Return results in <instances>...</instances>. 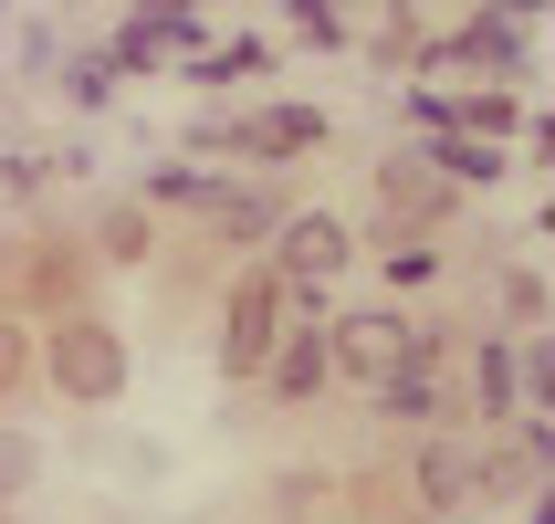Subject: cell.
<instances>
[{"label": "cell", "instance_id": "5b68a950", "mask_svg": "<svg viewBox=\"0 0 555 524\" xmlns=\"http://www.w3.org/2000/svg\"><path fill=\"white\" fill-rule=\"evenodd\" d=\"M262 388H273L283 409H305V399H325L336 388V357H325V315H283V336H273V357H262Z\"/></svg>", "mask_w": 555, "mask_h": 524}, {"label": "cell", "instance_id": "ba28073f", "mask_svg": "<svg viewBox=\"0 0 555 524\" xmlns=\"http://www.w3.org/2000/svg\"><path fill=\"white\" fill-rule=\"evenodd\" d=\"M273 231H283V263H273L283 283H336L346 263H357L346 220H325V210H273Z\"/></svg>", "mask_w": 555, "mask_h": 524}, {"label": "cell", "instance_id": "d6986e66", "mask_svg": "<svg viewBox=\"0 0 555 524\" xmlns=\"http://www.w3.org/2000/svg\"><path fill=\"white\" fill-rule=\"evenodd\" d=\"M503 315H514V325H545V273H534V263L503 273Z\"/></svg>", "mask_w": 555, "mask_h": 524}, {"label": "cell", "instance_id": "52a82bcc", "mask_svg": "<svg viewBox=\"0 0 555 524\" xmlns=\"http://www.w3.org/2000/svg\"><path fill=\"white\" fill-rule=\"evenodd\" d=\"M399 336H409V315H399V305H357V315L325 305V357H336V378H357V388H367V378L399 357Z\"/></svg>", "mask_w": 555, "mask_h": 524}, {"label": "cell", "instance_id": "277c9868", "mask_svg": "<svg viewBox=\"0 0 555 524\" xmlns=\"http://www.w3.org/2000/svg\"><path fill=\"white\" fill-rule=\"evenodd\" d=\"M367 399H377V420H409V431H420V420H440V399H451V388H440V336H430V325H409V336H399V357L367 378Z\"/></svg>", "mask_w": 555, "mask_h": 524}, {"label": "cell", "instance_id": "9a60e30c", "mask_svg": "<svg viewBox=\"0 0 555 524\" xmlns=\"http://www.w3.org/2000/svg\"><path fill=\"white\" fill-rule=\"evenodd\" d=\"M147 200H179V210H210L220 168H147Z\"/></svg>", "mask_w": 555, "mask_h": 524}, {"label": "cell", "instance_id": "4fadbf2b", "mask_svg": "<svg viewBox=\"0 0 555 524\" xmlns=\"http://www.w3.org/2000/svg\"><path fill=\"white\" fill-rule=\"evenodd\" d=\"M157 63H168L157 22H137V11H126V22H116V42H105V74H157Z\"/></svg>", "mask_w": 555, "mask_h": 524}, {"label": "cell", "instance_id": "7a4b0ae2", "mask_svg": "<svg viewBox=\"0 0 555 524\" xmlns=\"http://www.w3.org/2000/svg\"><path fill=\"white\" fill-rule=\"evenodd\" d=\"M409 494H420V514H482L493 503V451L482 440H430L409 462Z\"/></svg>", "mask_w": 555, "mask_h": 524}, {"label": "cell", "instance_id": "2e32d148", "mask_svg": "<svg viewBox=\"0 0 555 524\" xmlns=\"http://www.w3.org/2000/svg\"><path fill=\"white\" fill-rule=\"evenodd\" d=\"M137 22H157V42H168V53H199V42H210L189 0H137Z\"/></svg>", "mask_w": 555, "mask_h": 524}, {"label": "cell", "instance_id": "e0dca14e", "mask_svg": "<svg viewBox=\"0 0 555 524\" xmlns=\"http://www.w3.org/2000/svg\"><path fill=\"white\" fill-rule=\"evenodd\" d=\"M283 22H294V42H314V53H346V11L336 0H294Z\"/></svg>", "mask_w": 555, "mask_h": 524}, {"label": "cell", "instance_id": "ac0fdd59", "mask_svg": "<svg viewBox=\"0 0 555 524\" xmlns=\"http://www.w3.org/2000/svg\"><path fill=\"white\" fill-rule=\"evenodd\" d=\"M11 388H31V325L22 315H0V399Z\"/></svg>", "mask_w": 555, "mask_h": 524}, {"label": "cell", "instance_id": "8fae6325", "mask_svg": "<svg viewBox=\"0 0 555 524\" xmlns=\"http://www.w3.org/2000/svg\"><path fill=\"white\" fill-rule=\"evenodd\" d=\"M262 63H273V42L231 31V42H199V53H189V85H199V94H231V85H251Z\"/></svg>", "mask_w": 555, "mask_h": 524}, {"label": "cell", "instance_id": "8992f818", "mask_svg": "<svg viewBox=\"0 0 555 524\" xmlns=\"http://www.w3.org/2000/svg\"><path fill=\"white\" fill-rule=\"evenodd\" d=\"M420 63H451V74H525L534 63V31L514 22V11H472L451 42H430Z\"/></svg>", "mask_w": 555, "mask_h": 524}, {"label": "cell", "instance_id": "7402d4cb", "mask_svg": "<svg viewBox=\"0 0 555 524\" xmlns=\"http://www.w3.org/2000/svg\"><path fill=\"white\" fill-rule=\"evenodd\" d=\"M503 11H514V22H534V11H545V0H503Z\"/></svg>", "mask_w": 555, "mask_h": 524}, {"label": "cell", "instance_id": "44dd1931", "mask_svg": "<svg viewBox=\"0 0 555 524\" xmlns=\"http://www.w3.org/2000/svg\"><path fill=\"white\" fill-rule=\"evenodd\" d=\"M147 242H157V220H116V231H105V252H116V263H137Z\"/></svg>", "mask_w": 555, "mask_h": 524}, {"label": "cell", "instance_id": "ffe728a7", "mask_svg": "<svg viewBox=\"0 0 555 524\" xmlns=\"http://www.w3.org/2000/svg\"><path fill=\"white\" fill-rule=\"evenodd\" d=\"M31 462H42V451H31L22 431H0V503H22V483H31Z\"/></svg>", "mask_w": 555, "mask_h": 524}, {"label": "cell", "instance_id": "9c48e42d", "mask_svg": "<svg viewBox=\"0 0 555 524\" xmlns=\"http://www.w3.org/2000/svg\"><path fill=\"white\" fill-rule=\"evenodd\" d=\"M377 200H388V231H430V220H451V179H440L430 157H388V168H377Z\"/></svg>", "mask_w": 555, "mask_h": 524}, {"label": "cell", "instance_id": "6da1fadb", "mask_svg": "<svg viewBox=\"0 0 555 524\" xmlns=\"http://www.w3.org/2000/svg\"><path fill=\"white\" fill-rule=\"evenodd\" d=\"M31 368L53 378V399H74V409L126 399V336L105 325V315H63L53 336L31 346Z\"/></svg>", "mask_w": 555, "mask_h": 524}, {"label": "cell", "instance_id": "30bf717a", "mask_svg": "<svg viewBox=\"0 0 555 524\" xmlns=\"http://www.w3.org/2000/svg\"><path fill=\"white\" fill-rule=\"evenodd\" d=\"M231 148L242 157H305V148H325V105H262V116L231 126Z\"/></svg>", "mask_w": 555, "mask_h": 524}, {"label": "cell", "instance_id": "603a6c76", "mask_svg": "<svg viewBox=\"0 0 555 524\" xmlns=\"http://www.w3.org/2000/svg\"><path fill=\"white\" fill-rule=\"evenodd\" d=\"M0 11H11V0H0Z\"/></svg>", "mask_w": 555, "mask_h": 524}, {"label": "cell", "instance_id": "3957f363", "mask_svg": "<svg viewBox=\"0 0 555 524\" xmlns=\"http://www.w3.org/2000/svg\"><path fill=\"white\" fill-rule=\"evenodd\" d=\"M283 336V273H242L220 305V378H251Z\"/></svg>", "mask_w": 555, "mask_h": 524}, {"label": "cell", "instance_id": "5bb4252c", "mask_svg": "<svg viewBox=\"0 0 555 524\" xmlns=\"http://www.w3.org/2000/svg\"><path fill=\"white\" fill-rule=\"evenodd\" d=\"M53 85H63V105H105L116 74H105V53H53Z\"/></svg>", "mask_w": 555, "mask_h": 524}, {"label": "cell", "instance_id": "7c38bea8", "mask_svg": "<svg viewBox=\"0 0 555 524\" xmlns=\"http://www.w3.org/2000/svg\"><path fill=\"white\" fill-rule=\"evenodd\" d=\"M462 399L482 409V431H493L503 409H525V399H514V346H503V336H482V346H472V388H462Z\"/></svg>", "mask_w": 555, "mask_h": 524}]
</instances>
